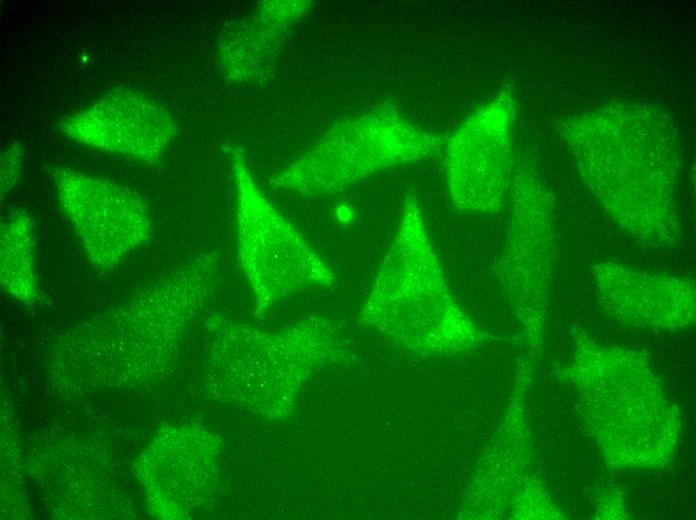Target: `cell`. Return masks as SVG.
I'll use <instances>...</instances> for the list:
<instances>
[{"label":"cell","mask_w":696,"mask_h":520,"mask_svg":"<svg viewBox=\"0 0 696 520\" xmlns=\"http://www.w3.org/2000/svg\"><path fill=\"white\" fill-rule=\"evenodd\" d=\"M563 136L584 183L623 232L654 249L680 243V153L666 115L645 105L603 106L568 120Z\"/></svg>","instance_id":"obj_1"},{"label":"cell","mask_w":696,"mask_h":520,"mask_svg":"<svg viewBox=\"0 0 696 520\" xmlns=\"http://www.w3.org/2000/svg\"><path fill=\"white\" fill-rule=\"evenodd\" d=\"M361 317L399 345L422 353L461 351L482 341L450 294L412 192L405 196L397 233Z\"/></svg>","instance_id":"obj_2"},{"label":"cell","mask_w":696,"mask_h":520,"mask_svg":"<svg viewBox=\"0 0 696 520\" xmlns=\"http://www.w3.org/2000/svg\"><path fill=\"white\" fill-rule=\"evenodd\" d=\"M443 145L441 137L385 103L337 122L269 182L303 196L336 194L376 172L431 158Z\"/></svg>","instance_id":"obj_3"},{"label":"cell","mask_w":696,"mask_h":520,"mask_svg":"<svg viewBox=\"0 0 696 520\" xmlns=\"http://www.w3.org/2000/svg\"><path fill=\"white\" fill-rule=\"evenodd\" d=\"M235 189L237 257L263 314L282 299L331 287L336 275L296 228L266 199L243 154L229 147Z\"/></svg>","instance_id":"obj_4"},{"label":"cell","mask_w":696,"mask_h":520,"mask_svg":"<svg viewBox=\"0 0 696 520\" xmlns=\"http://www.w3.org/2000/svg\"><path fill=\"white\" fill-rule=\"evenodd\" d=\"M512 212L495 274L506 290L531 347L541 343L545 304L556 265L553 200L535 169L518 164Z\"/></svg>","instance_id":"obj_5"},{"label":"cell","mask_w":696,"mask_h":520,"mask_svg":"<svg viewBox=\"0 0 696 520\" xmlns=\"http://www.w3.org/2000/svg\"><path fill=\"white\" fill-rule=\"evenodd\" d=\"M52 178L60 207L98 271L114 270L150 240L147 207L131 189L70 167L53 169Z\"/></svg>","instance_id":"obj_6"},{"label":"cell","mask_w":696,"mask_h":520,"mask_svg":"<svg viewBox=\"0 0 696 520\" xmlns=\"http://www.w3.org/2000/svg\"><path fill=\"white\" fill-rule=\"evenodd\" d=\"M515 100L508 89L472 112L445 143V174L456 209L494 213L514 175Z\"/></svg>","instance_id":"obj_7"},{"label":"cell","mask_w":696,"mask_h":520,"mask_svg":"<svg viewBox=\"0 0 696 520\" xmlns=\"http://www.w3.org/2000/svg\"><path fill=\"white\" fill-rule=\"evenodd\" d=\"M216 362L242 388H296L316 367L340 354V336L331 323L311 318L277 333L246 324L221 329Z\"/></svg>","instance_id":"obj_8"},{"label":"cell","mask_w":696,"mask_h":520,"mask_svg":"<svg viewBox=\"0 0 696 520\" xmlns=\"http://www.w3.org/2000/svg\"><path fill=\"white\" fill-rule=\"evenodd\" d=\"M81 145L145 164L157 163L176 134L171 113L148 94L114 89L60 122Z\"/></svg>","instance_id":"obj_9"},{"label":"cell","mask_w":696,"mask_h":520,"mask_svg":"<svg viewBox=\"0 0 696 520\" xmlns=\"http://www.w3.org/2000/svg\"><path fill=\"white\" fill-rule=\"evenodd\" d=\"M590 275L604 309L630 325L678 330L695 321V281L616 261H598Z\"/></svg>","instance_id":"obj_10"},{"label":"cell","mask_w":696,"mask_h":520,"mask_svg":"<svg viewBox=\"0 0 696 520\" xmlns=\"http://www.w3.org/2000/svg\"><path fill=\"white\" fill-rule=\"evenodd\" d=\"M310 1H263L254 12L230 26L218 43L221 68L232 81L262 77L275 61L291 27L311 7Z\"/></svg>","instance_id":"obj_11"},{"label":"cell","mask_w":696,"mask_h":520,"mask_svg":"<svg viewBox=\"0 0 696 520\" xmlns=\"http://www.w3.org/2000/svg\"><path fill=\"white\" fill-rule=\"evenodd\" d=\"M35 224L24 209L11 210L0 229V280L3 290L21 302L38 292Z\"/></svg>","instance_id":"obj_12"},{"label":"cell","mask_w":696,"mask_h":520,"mask_svg":"<svg viewBox=\"0 0 696 520\" xmlns=\"http://www.w3.org/2000/svg\"><path fill=\"white\" fill-rule=\"evenodd\" d=\"M24 147L13 142L1 153V198L5 197L16 185L21 175Z\"/></svg>","instance_id":"obj_13"},{"label":"cell","mask_w":696,"mask_h":520,"mask_svg":"<svg viewBox=\"0 0 696 520\" xmlns=\"http://www.w3.org/2000/svg\"><path fill=\"white\" fill-rule=\"evenodd\" d=\"M353 215V210L345 204H340L335 209V218L342 224H349L353 220Z\"/></svg>","instance_id":"obj_14"}]
</instances>
